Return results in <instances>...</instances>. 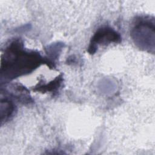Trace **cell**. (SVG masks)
Listing matches in <instances>:
<instances>
[{"mask_svg": "<svg viewBox=\"0 0 155 155\" xmlns=\"http://www.w3.org/2000/svg\"><path fill=\"white\" fill-rule=\"evenodd\" d=\"M21 43L15 42L7 49L2 61L1 73L8 78L30 72L41 62L40 56L23 51Z\"/></svg>", "mask_w": 155, "mask_h": 155, "instance_id": "1", "label": "cell"}, {"mask_svg": "<svg viewBox=\"0 0 155 155\" xmlns=\"http://www.w3.org/2000/svg\"><path fill=\"white\" fill-rule=\"evenodd\" d=\"M120 40V35L115 31L110 28H102L99 29L93 37L89 47V51L90 53H94L96 48V45L112 42H118Z\"/></svg>", "mask_w": 155, "mask_h": 155, "instance_id": "2", "label": "cell"}]
</instances>
